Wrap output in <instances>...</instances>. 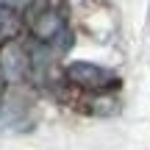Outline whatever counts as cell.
Segmentation results:
<instances>
[{
  "label": "cell",
  "instance_id": "1",
  "mask_svg": "<svg viewBox=\"0 0 150 150\" xmlns=\"http://www.w3.org/2000/svg\"><path fill=\"white\" fill-rule=\"evenodd\" d=\"M31 33H33V39L39 45H53L59 53L72 47V31L67 25V17L59 8H53V6L42 8L31 20Z\"/></svg>",
  "mask_w": 150,
  "mask_h": 150
},
{
  "label": "cell",
  "instance_id": "2",
  "mask_svg": "<svg viewBox=\"0 0 150 150\" xmlns=\"http://www.w3.org/2000/svg\"><path fill=\"white\" fill-rule=\"evenodd\" d=\"M67 81L86 92H108L114 86H120V75L114 70H106L100 64H89V61H72L64 67Z\"/></svg>",
  "mask_w": 150,
  "mask_h": 150
},
{
  "label": "cell",
  "instance_id": "3",
  "mask_svg": "<svg viewBox=\"0 0 150 150\" xmlns=\"http://www.w3.org/2000/svg\"><path fill=\"white\" fill-rule=\"evenodd\" d=\"M0 70H3V78L11 81V83H20L28 75L33 72V56L28 47H22L17 39L11 42H3L0 47Z\"/></svg>",
  "mask_w": 150,
  "mask_h": 150
},
{
  "label": "cell",
  "instance_id": "4",
  "mask_svg": "<svg viewBox=\"0 0 150 150\" xmlns=\"http://www.w3.org/2000/svg\"><path fill=\"white\" fill-rule=\"evenodd\" d=\"M22 33V17L14 6L0 3V42H11Z\"/></svg>",
  "mask_w": 150,
  "mask_h": 150
},
{
  "label": "cell",
  "instance_id": "5",
  "mask_svg": "<svg viewBox=\"0 0 150 150\" xmlns=\"http://www.w3.org/2000/svg\"><path fill=\"white\" fill-rule=\"evenodd\" d=\"M0 3H6V6H14V8H25V6H31L33 0H0Z\"/></svg>",
  "mask_w": 150,
  "mask_h": 150
},
{
  "label": "cell",
  "instance_id": "6",
  "mask_svg": "<svg viewBox=\"0 0 150 150\" xmlns=\"http://www.w3.org/2000/svg\"><path fill=\"white\" fill-rule=\"evenodd\" d=\"M0 100H3V89H0Z\"/></svg>",
  "mask_w": 150,
  "mask_h": 150
}]
</instances>
